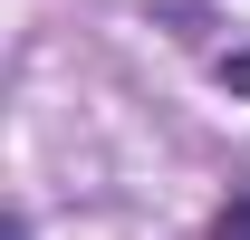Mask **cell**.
I'll use <instances>...</instances> for the list:
<instances>
[{
    "mask_svg": "<svg viewBox=\"0 0 250 240\" xmlns=\"http://www.w3.org/2000/svg\"><path fill=\"white\" fill-rule=\"evenodd\" d=\"M212 240H250V192H231V202L212 211Z\"/></svg>",
    "mask_w": 250,
    "mask_h": 240,
    "instance_id": "cell-1",
    "label": "cell"
}]
</instances>
